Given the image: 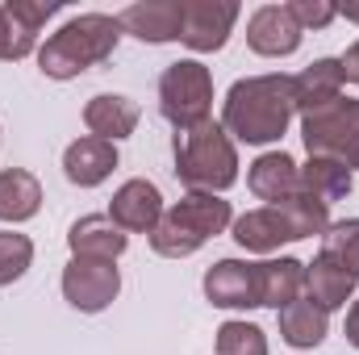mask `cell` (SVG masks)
Listing matches in <instances>:
<instances>
[{
    "instance_id": "obj_1",
    "label": "cell",
    "mask_w": 359,
    "mask_h": 355,
    "mask_svg": "<svg viewBox=\"0 0 359 355\" xmlns=\"http://www.w3.org/2000/svg\"><path fill=\"white\" fill-rule=\"evenodd\" d=\"M292 117H297L292 76H280V72L238 80L226 92V105H222V130L234 134L238 142H251V147L280 142Z\"/></svg>"
},
{
    "instance_id": "obj_2",
    "label": "cell",
    "mask_w": 359,
    "mask_h": 355,
    "mask_svg": "<svg viewBox=\"0 0 359 355\" xmlns=\"http://www.w3.org/2000/svg\"><path fill=\"white\" fill-rule=\"evenodd\" d=\"M121 42V21L109 13H80L59 34L38 46V67L50 80H76L88 67L104 63Z\"/></svg>"
},
{
    "instance_id": "obj_3",
    "label": "cell",
    "mask_w": 359,
    "mask_h": 355,
    "mask_svg": "<svg viewBox=\"0 0 359 355\" xmlns=\"http://www.w3.org/2000/svg\"><path fill=\"white\" fill-rule=\"evenodd\" d=\"M176 176L188 192H226L238 180V151L222 121L205 117L188 130H176Z\"/></svg>"
},
{
    "instance_id": "obj_4",
    "label": "cell",
    "mask_w": 359,
    "mask_h": 355,
    "mask_svg": "<svg viewBox=\"0 0 359 355\" xmlns=\"http://www.w3.org/2000/svg\"><path fill=\"white\" fill-rule=\"evenodd\" d=\"M226 226H234L230 201H222L217 192H188L172 209H163L159 226L151 230V247L163 260H188Z\"/></svg>"
},
{
    "instance_id": "obj_5",
    "label": "cell",
    "mask_w": 359,
    "mask_h": 355,
    "mask_svg": "<svg viewBox=\"0 0 359 355\" xmlns=\"http://www.w3.org/2000/svg\"><path fill=\"white\" fill-rule=\"evenodd\" d=\"M301 142L309 155L318 159H339V163H355L359 155V100L339 96L313 113L301 117Z\"/></svg>"
},
{
    "instance_id": "obj_6",
    "label": "cell",
    "mask_w": 359,
    "mask_h": 355,
    "mask_svg": "<svg viewBox=\"0 0 359 355\" xmlns=\"http://www.w3.org/2000/svg\"><path fill=\"white\" fill-rule=\"evenodd\" d=\"M159 109L176 130H188V126L205 121L209 109H213V76H209V67L196 63V59L172 63L159 76Z\"/></svg>"
},
{
    "instance_id": "obj_7",
    "label": "cell",
    "mask_w": 359,
    "mask_h": 355,
    "mask_svg": "<svg viewBox=\"0 0 359 355\" xmlns=\"http://www.w3.org/2000/svg\"><path fill=\"white\" fill-rule=\"evenodd\" d=\"M117 293H121V272L109 260H80V255H72V264L63 267V297L80 314L109 309L117 301Z\"/></svg>"
},
{
    "instance_id": "obj_8",
    "label": "cell",
    "mask_w": 359,
    "mask_h": 355,
    "mask_svg": "<svg viewBox=\"0 0 359 355\" xmlns=\"http://www.w3.org/2000/svg\"><path fill=\"white\" fill-rule=\"evenodd\" d=\"M238 21V4L234 0H184V29L180 42L196 55L222 51L230 29Z\"/></svg>"
},
{
    "instance_id": "obj_9",
    "label": "cell",
    "mask_w": 359,
    "mask_h": 355,
    "mask_svg": "<svg viewBox=\"0 0 359 355\" xmlns=\"http://www.w3.org/2000/svg\"><path fill=\"white\" fill-rule=\"evenodd\" d=\"M205 297L217 309H255L259 305V272L243 260H222L205 272Z\"/></svg>"
},
{
    "instance_id": "obj_10",
    "label": "cell",
    "mask_w": 359,
    "mask_h": 355,
    "mask_svg": "<svg viewBox=\"0 0 359 355\" xmlns=\"http://www.w3.org/2000/svg\"><path fill=\"white\" fill-rule=\"evenodd\" d=\"M109 217L126 234H151L163 217V196L151 180H126L109 201Z\"/></svg>"
},
{
    "instance_id": "obj_11",
    "label": "cell",
    "mask_w": 359,
    "mask_h": 355,
    "mask_svg": "<svg viewBox=\"0 0 359 355\" xmlns=\"http://www.w3.org/2000/svg\"><path fill=\"white\" fill-rule=\"evenodd\" d=\"M121 34H134L142 42H180L184 29V0H138L117 13Z\"/></svg>"
},
{
    "instance_id": "obj_12",
    "label": "cell",
    "mask_w": 359,
    "mask_h": 355,
    "mask_svg": "<svg viewBox=\"0 0 359 355\" xmlns=\"http://www.w3.org/2000/svg\"><path fill=\"white\" fill-rule=\"evenodd\" d=\"M247 46L264 59H284L301 46V25L292 21L284 4H264L247 21Z\"/></svg>"
},
{
    "instance_id": "obj_13",
    "label": "cell",
    "mask_w": 359,
    "mask_h": 355,
    "mask_svg": "<svg viewBox=\"0 0 359 355\" xmlns=\"http://www.w3.org/2000/svg\"><path fill=\"white\" fill-rule=\"evenodd\" d=\"M67 247H72V255H80V260H109V264H117V260L126 255V247H130V234H126L109 213H88V217H80V222L72 226Z\"/></svg>"
},
{
    "instance_id": "obj_14",
    "label": "cell",
    "mask_w": 359,
    "mask_h": 355,
    "mask_svg": "<svg viewBox=\"0 0 359 355\" xmlns=\"http://www.w3.org/2000/svg\"><path fill=\"white\" fill-rule=\"evenodd\" d=\"M117 168V142H104V138H76L67 151H63V176L72 180L76 188H96L113 176Z\"/></svg>"
},
{
    "instance_id": "obj_15",
    "label": "cell",
    "mask_w": 359,
    "mask_h": 355,
    "mask_svg": "<svg viewBox=\"0 0 359 355\" xmlns=\"http://www.w3.org/2000/svg\"><path fill=\"white\" fill-rule=\"evenodd\" d=\"M138 105L130 96H117V92H100L84 105V126L92 130V138H104V142H121L138 130Z\"/></svg>"
},
{
    "instance_id": "obj_16",
    "label": "cell",
    "mask_w": 359,
    "mask_h": 355,
    "mask_svg": "<svg viewBox=\"0 0 359 355\" xmlns=\"http://www.w3.org/2000/svg\"><path fill=\"white\" fill-rule=\"evenodd\" d=\"M305 293H309V301H313L318 309L330 314V309H343V305L351 301L355 276L339 264L330 251H322L313 264H305Z\"/></svg>"
},
{
    "instance_id": "obj_17",
    "label": "cell",
    "mask_w": 359,
    "mask_h": 355,
    "mask_svg": "<svg viewBox=\"0 0 359 355\" xmlns=\"http://www.w3.org/2000/svg\"><path fill=\"white\" fill-rule=\"evenodd\" d=\"M234 243L243 251L268 255V251H280V243H297V234H292L288 217L276 205H264V209H251V213L234 217Z\"/></svg>"
},
{
    "instance_id": "obj_18",
    "label": "cell",
    "mask_w": 359,
    "mask_h": 355,
    "mask_svg": "<svg viewBox=\"0 0 359 355\" xmlns=\"http://www.w3.org/2000/svg\"><path fill=\"white\" fill-rule=\"evenodd\" d=\"M247 184H251V192H255L259 201L276 205V201H288V196L301 192V168L292 163V155L268 151V155H259V159L251 163Z\"/></svg>"
},
{
    "instance_id": "obj_19",
    "label": "cell",
    "mask_w": 359,
    "mask_h": 355,
    "mask_svg": "<svg viewBox=\"0 0 359 355\" xmlns=\"http://www.w3.org/2000/svg\"><path fill=\"white\" fill-rule=\"evenodd\" d=\"M343 84H347V76H343V63H339V59H318V63H309L301 76H292L297 113L305 117V113H313V109L339 100V96H343Z\"/></svg>"
},
{
    "instance_id": "obj_20",
    "label": "cell",
    "mask_w": 359,
    "mask_h": 355,
    "mask_svg": "<svg viewBox=\"0 0 359 355\" xmlns=\"http://www.w3.org/2000/svg\"><path fill=\"white\" fill-rule=\"evenodd\" d=\"M255 272H259V305L280 314L284 305L301 301V293H305V264L301 260H292V255L264 260V264H255Z\"/></svg>"
},
{
    "instance_id": "obj_21",
    "label": "cell",
    "mask_w": 359,
    "mask_h": 355,
    "mask_svg": "<svg viewBox=\"0 0 359 355\" xmlns=\"http://www.w3.org/2000/svg\"><path fill=\"white\" fill-rule=\"evenodd\" d=\"M42 209V184L25 168L0 172V222H29Z\"/></svg>"
},
{
    "instance_id": "obj_22",
    "label": "cell",
    "mask_w": 359,
    "mask_h": 355,
    "mask_svg": "<svg viewBox=\"0 0 359 355\" xmlns=\"http://www.w3.org/2000/svg\"><path fill=\"white\" fill-rule=\"evenodd\" d=\"M326 330H330V314L318 309L309 297H301V301H292V305L280 309V335H284L288 347H301V351L318 347L326 339Z\"/></svg>"
},
{
    "instance_id": "obj_23",
    "label": "cell",
    "mask_w": 359,
    "mask_h": 355,
    "mask_svg": "<svg viewBox=\"0 0 359 355\" xmlns=\"http://www.w3.org/2000/svg\"><path fill=\"white\" fill-rule=\"evenodd\" d=\"M301 192L318 196L322 205H334L351 192V168L339 163V159H318L309 155V163L301 168Z\"/></svg>"
},
{
    "instance_id": "obj_24",
    "label": "cell",
    "mask_w": 359,
    "mask_h": 355,
    "mask_svg": "<svg viewBox=\"0 0 359 355\" xmlns=\"http://www.w3.org/2000/svg\"><path fill=\"white\" fill-rule=\"evenodd\" d=\"M217 355H268V339L255 322H222Z\"/></svg>"
},
{
    "instance_id": "obj_25",
    "label": "cell",
    "mask_w": 359,
    "mask_h": 355,
    "mask_svg": "<svg viewBox=\"0 0 359 355\" xmlns=\"http://www.w3.org/2000/svg\"><path fill=\"white\" fill-rule=\"evenodd\" d=\"M34 264V243L17 230H0V288L21 280Z\"/></svg>"
},
{
    "instance_id": "obj_26",
    "label": "cell",
    "mask_w": 359,
    "mask_h": 355,
    "mask_svg": "<svg viewBox=\"0 0 359 355\" xmlns=\"http://www.w3.org/2000/svg\"><path fill=\"white\" fill-rule=\"evenodd\" d=\"M322 239H326V251H330V255H334V260H339V264L359 280V217L334 222Z\"/></svg>"
},
{
    "instance_id": "obj_27",
    "label": "cell",
    "mask_w": 359,
    "mask_h": 355,
    "mask_svg": "<svg viewBox=\"0 0 359 355\" xmlns=\"http://www.w3.org/2000/svg\"><path fill=\"white\" fill-rule=\"evenodd\" d=\"M34 46H38V38H34L29 29H21V25L4 13V4H0V59H4V63H17V59L34 55Z\"/></svg>"
},
{
    "instance_id": "obj_28",
    "label": "cell",
    "mask_w": 359,
    "mask_h": 355,
    "mask_svg": "<svg viewBox=\"0 0 359 355\" xmlns=\"http://www.w3.org/2000/svg\"><path fill=\"white\" fill-rule=\"evenodd\" d=\"M284 8L292 13V21L301 25V34L305 29H322V25H330L339 17V4H330V0H288Z\"/></svg>"
},
{
    "instance_id": "obj_29",
    "label": "cell",
    "mask_w": 359,
    "mask_h": 355,
    "mask_svg": "<svg viewBox=\"0 0 359 355\" xmlns=\"http://www.w3.org/2000/svg\"><path fill=\"white\" fill-rule=\"evenodd\" d=\"M4 13H8V17L21 25V29H29V34L38 38V29H42V25H46V21L59 13V4H29V0H8V4H4Z\"/></svg>"
},
{
    "instance_id": "obj_30",
    "label": "cell",
    "mask_w": 359,
    "mask_h": 355,
    "mask_svg": "<svg viewBox=\"0 0 359 355\" xmlns=\"http://www.w3.org/2000/svg\"><path fill=\"white\" fill-rule=\"evenodd\" d=\"M339 63H343V76H347L351 84H359V42L347 51V55H343V59H339Z\"/></svg>"
},
{
    "instance_id": "obj_31",
    "label": "cell",
    "mask_w": 359,
    "mask_h": 355,
    "mask_svg": "<svg viewBox=\"0 0 359 355\" xmlns=\"http://www.w3.org/2000/svg\"><path fill=\"white\" fill-rule=\"evenodd\" d=\"M347 343L359 347V301H351V309H347Z\"/></svg>"
},
{
    "instance_id": "obj_32",
    "label": "cell",
    "mask_w": 359,
    "mask_h": 355,
    "mask_svg": "<svg viewBox=\"0 0 359 355\" xmlns=\"http://www.w3.org/2000/svg\"><path fill=\"white\" fill-rule=\"evenodd\" d=\"M339 13H343V17H347V21H355V25H359V4H343V8H339Z\"/></svg>"
},
{
    "instance_id": "obj_33",
    "label": "cell",
    "mask_w": 359,
    "mask_h": 355,
    "mask_svg": "<svg viewBox=\"0 0 359 355\" xmlns=\"http://www.w3.org/2000/svg\"><path fill=\"white\" fill-rule=\"evenodd\" d=\"M355 168H359V155H355V163H351V172H355Z\"/></svg>"
}]
</instances>
